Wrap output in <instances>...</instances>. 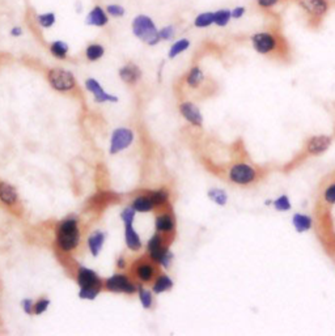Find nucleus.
I'll list each match as a JSON object with an SVG mask.
<instances>
[{
    "mask_svg": "<svg viewBox=\"0 0 335 336\" xmlns=\"http://www.w3.org/2000/svg\"><path fill=\"white\" fill-rule=\"evenodd\" d=\"M250 41L253 49L263 57L274 58V59L282 58L284 61L286 57H289L291 54L288 41L282 33L281 28L274 23L265 30L254 33L251 35Z\"/></svg>",
    "mask_w": 335,
    "mask_h": 336,
    "instance_id": "1",
    "label": "nucleus"
},
{
    "mask_svg": "<svg viewBox=\"0 0 335 336\" xmlns=\"http://www.w3.org/2000/svg\"><path fill=\"white\" fill-rule=\"evenodd\" d=\"M300 8L306 26L318 30L324 25L327 13L331 7L330 0H292Z\"/></svg>",
    "mask_w": 335,
    "mask_h": 336,
    "instance_id": "2",
    "label": "nucleus"
},
{
    "mask_svg": "<svg viewBox=\"0 0 335 336\" xmlns=\"http://www.w3.org/2000/svg\"><path fill=\"white\" fill-rule=\"evenodd\" d=\"M131 30L134 35L142 42L147 43L150 46H155L160 42V34L156 24L147 14H138L135 16L131 24Z\"/></svg>",
    "mask_w": 335,
    "mask_h": 336,
    "instance_id": "3",
    "label": "nucleus"
},
{
    "mask_svg": "<svg viewBox=\"0 0 335 336\" xmlns=\"http://www.w3.org/2000/svg\"><path fill=\"white\" fill-rule=\"evenodd\" d=\"M57 241L63 251L73 250L80 242V232L78 228V221L73 218H68L61 224L57 232Z\"/></svg>",
    "mask_w": 335,
    "mask_h": 336,
    "instance_id": "4",
    "label": "nucleus"
},
{
    "mask_svg": "<svg viewBox=\"0 0 335 336\" xmlns=\"http://www.w3.org/2000/svg\"><path fill=\"white\" fill-rule=\"evenodd\" d=\"M47 79H49L50 85L59 92H68L73 89L76 85L75 76L63 68H51L47 73Z\"/></svg>",
    "mask_w": 335,
    "mask_h": 336,
    "instance_id": "5",
    "label": "nucleus"
},
{
    "mask_svg": "<svg viewBox=\"0 0 335 336\" xmlns=\"http://www.w3.org/2000/svg\"><path fill=\"white\" fill-rule=\"evenodd\" d=\"M229 178L232 182L237 184H250L257 179V173L254 167H251L248 164H237L232 166L229 172Z\"/></svg>",
    "mask_w": 335,
    "mask_h": 336,
    "instance_id": "6",
    "label": "nucleus"
},
{
    "mask_svg": "<svg viewBox=\"0 0 335 336\" xmlns=\"http://www.w3.org/2000/svg\"><path fill=\"white\" fill-rule=\"evenodd\" d=\"M134 134L131 129L127 128H118L113 133L111 136V143H110V153L116 155V153L121 152V151L126 150V148L133 143Z\"/></svg>",
    "mask_w": 335,
    "mask_h": 336,
    "instance_id": "7",
    "label": "nucleus"
},
{
    "mask_svg": "<svg viewBox=\"0 0 335 336\" xmlns=\"http://www.w3.org/2000/svg\"><path fill=\"white\" fill-rule=\"evenodd\" d=\"M85 88L95 96V101L99 102V104H102V102H118V97L105 92L101 84L96 79H87L85 80Z\"/></svg>",
    "mask_w": 335,
    "mask_h": 336,
    "instance_id": "8",
    "label": "nucleus"
},
{
    "mask_svg": "<svg viewBox=\"0 0 335 336\" xmlns=\"http://www.w3.org/2000/svg\"><path fill=\"white\" fill-rule=\"evenodd\" d=\"M110 16L107 14L106 9L101 6H95L85 16V24L88 26H96V28H104L109 24Z\"/></svg>",
    "mask_w": 335,
    "mask_h": 336,
    "instance_id": "9",
    "label": "nucleus"
},
{
    "mask_svg": "<svg viewBox=\"0 0 335 336\" xmlns=\"http://www.w3.org/2000/svg\"><path fill=\"white\" fill-rule=\"evenodd\" d=\"M106 288L111 292H123L127 294H133L135 292V285L123 275H116L110 277L106 282Z\"/></svg>",
    "mask_w": 335,
    "mask_h": 336,
    "instance_id": "10",
    "label": "nucleus"
},
{
    "mask_svg": "<svg viewBox=\"0 0 335 336\" xmlns=\"http://www.w3.org/2000/svg\"><path fill=\"white\" fill-rule=\"evenodd\" d=\"M331 144V139L329 136L320 135V136H313L309 139L308 144H306V151L309 155H321L324 153Z\"/></svg>",
    "mask_w": 335,
    "mask_h": 336,
    "instance_id": "11",
    "label": "nucleus"
},
{
    "mask_svg": "<svg viewBox=\"0 0 335 336\" xmlns=\"http://www.w3.org/2000/svg\"><path fill=\"white\" fill-rule=\"evenodd\" d=\"M179 110H181V114L190 122L194 126H202V114H200V110L198 109V106L193 104V102H183L179 106Z\"/></svg>",
    "mask_w": 335,
    "mask_h": 336,
    "instance_id": "12",
    "label": "nucleus"
},
{
    "mask_svg": "<svg viewBox=\"0 0 335 336\" xmlns=\"http://www.w3.org/2000/svg\"><path fill=\"white\" fill-rule=\"evenodd\" d=\"M119 76L122 80L127 84H136L142 78V69L136 64L128 63L119 69Z\"/></svg>",
    "mask_w": 335,
    "mask_h": 336,
    "instance_id": "13",
    "label": "nucleus"
},
{
    "mask_svg": "<svg viewBox=\"0 0 335 336\" xmlns=\"http://www.w3.org/2000/svg\"><path fill=\"white\" fill-rule=\"evenodd\" d=\"M78 283L81 288L83 287H96V285H100V279H99V276L96 275L95 271L89 270V268L81 267L80 270H79Z\"/></svg>",
    "mask_w": 335,
    "mask_h": 336,
    "instance_id": "14",
    "label": "nucleus"
},
{
    "mask_svg": "<svg viewBox=\"0 0 335 336\" xmlns=\"http://www.w3.org/2000/svg\"><path fill=\"white\" fill-rule=\"evenodd\" d=\"M148 251H150L151 258L155 259V260L160 263V260H161L165 254L168 253L166 249L162 247L161 237L156 234V236H153L152 238L150 239V242H148Z\"/></svg>",
    "mask_w": 335,
    "mask_h": 336,
    "instance_id": "15",
    "label": "nucleus"
},
{
    "mask_svg": "<svg viewBox=\"0 0 335 336\" xmlns=\"http://www.w3.org/2000/svg\"><path fill=\"white\" fill-rule=\"evenodd\" d=\"M17 191L7 182H0V200L7 206H12L17 201Z\"/></svg>",
    "mask_w": 335,
    "mask_h": 336,
    "instance_id": "16",
    "label": "nucleus"
},
{
    "mask_svg": "<svg viewBox=\"0 0 335 336\" xmlns=\"http://www.w3.org/2000/svg\"><path fill=\"white\" fill-rule=\"evenodd\" d=\"M126 227V244H127L128 249H131L133 251H139L142 249V241H140V237L138 236V233L134 229L133 224L131 225H124Z\"/></svg>",
    "mask_w": 335,
    "mask_h": 336,
    "instance_id": "17",
    "label": "nucleus"
},
{
    "mask_svg": "<svg viewBox=\"0 0 335 336\" xmlns=\"http://www.w3.org/2000/svg\"><path fill=\"white\" fill-rule=\"evenodd\" d=\"M50 52H51V55L54 58H57V59H66L67 58V54H68L69 51V46L68 43L64 42V41H54V42L50 43Z\"/></svg>",
    "mask_w": 335,
    "mask_h": 336,
    "instance_id": "18",
    "label": "nucleus"
},
{
    "mask_svg": "<svg viewBox=\"0 0 335 336\" xmlns=\"http://www.w3.org/2000/svg\"><path fill=\"white\" fill-rule=\"evenodd\" d=\"M104 242H105V234L102 232H100V230L99 232L93 233L92 236L89 237V239H88V246H89L93 255L95 256L99 255L102 246H104Z\"/></svg>",
    "mask_w": 335,
    "mask_h": 336,
    "instance_id": "19",
    "label": "nucleus"
},
{
    "mask_svg": "<svg viewBox=\"0 0 335 336\" xmlns=\"http://www.w3.org/2000/svg\"><path fill=\"white\" fill-rule=\"evenodd\" d=\"M232 20V12L228 8H220L214 11V25L224 28Z\"/></svg>",
    "mask_w": 335,
    "mask_h": 336,
    "instance_id": "20",
    "label": "nucleus"
},
{
    "mask_svg": "<svg viewBox=\"0 0 335 336\" xmlns=\"http://www.w3.org/2000/svg\"><path fill=\"white\" fill-rule=\"evenodd\" d=\"M214 25V11H206L197 14L194 18V26L198 29H206Z\"/></svg>",
    "mask_w": 335,
    "mask_h": 336,
    "instance_id": "21",
    "label": "nucleus"
},
{
    "mask_svg": "<svg viewBox=\"0 0 335 336\" xmlns=\"http://www.w3.org/2000/svg\"><path fill=\"white\" fill-rule=\"evenodd\" d=\"M203 80H204V73H203V71L198 66L193 67L189 71L188 78H186V83L191 88H198L203 83Z\"/></svg>",
    "mask_w": 335,
    "mask_h": 336,
    "instance_id": "22",
    "label": "nucleus"
},
{
    "mask_svg": "<svg viewBox=\"0 0 335 336\" xmlns=\"http://www.w3.org/2000/svg\"><path fill=\"white\" fill-rule=\"evenodd\" d=\"M105 55V49L100 43H90L85 49V57L89 62L100 61Z\"/></svg>",
    "mask_w": 335,
    "mask_h": 336,
    "instance_id": "23",
    "label": "nucleus"
},
{
    "mask_svg": "<svg viewBox=\"0 0 335 336\" xmlns=\"http://www.w3.org/2000/svg\"><path fill=\"white\" fill-rule=\"evenodd\" d=\"M189 47H190V40H188V38H181V40L173 42V45H172L171 49H169V52H168V57L171 58V59H174V58L182 54V52H185Z\"/></svg>",
    "mask_w": 335,
    "mask_h": 336,
    "instance_id": "24",
    "label": "nucleus"
},
{
    "mask_svg": "<svg viewBox=\"0 0 335 336\" xmlns=\"http://www.w3.org/2000/svg\"><path fill=\"white\" fill-rule=\"evenodd\" d=\"M283 2H287V0H254V7L257 11L267 14L274 12V9Z\"/></svg>",
    "mask_w": 335,
    "mask_h": 336,
    "instance_id": "25",
    "label": "nucleus"
},
{
    "mask_svg": "<svg viewBox=\"0 0 335 336\" xmlns=\"http://www.w3.org/2000/svg\"><path fill=\"white\" fill-rule=\"evenodd\" d=\"M35 23L38 26L44 29H49L55 25L57 23V14L54 12H44V13L35 14Z\"/></svg>",
    "mask_w": 335,
    "mask_h": 336,
    "instance_id": "26",
    "label": "nucleus"
},
{
    "mask_svg": "<svg viewBox=\"0 0 335 336\" xmlns=\"http://www.w3.org/2000/svg\"><path fill=\"white\" fill-rule=\"evenodd\" d=\"M292 224L297 229V232H306V230H309L312 228L313 221L312 217H309V216L297 213V215L293 216Z\"/></svg>",
    "mask_w": 335,
    "mask_h": 336,
    "instance_id": "27",
    "label": "nucleus"
},
{
    "mask_svg": "<svg viewBox=\"0 0 335 336\" xmlns=\"http://www.w3.org/2000/svg\"><path fill=\"white\" fill-rule=\"evenodd\" d=\"M153 206L151 198H145V196H139L134 201L133 207L135 208L136 212H151L153 210Z\"/></svg>",
    "mask_w": 335,
    "mask_h": 336,
    "instance_id": "28",
    "label": "nucleus"
},
{
    "mask_svg": "<svg viewBox=\"0 0 335 336\" xmlns=\"http://www.w3.org/2000/svg\"><path fill=\"white\" fill-rule=\"evenodd\" d=\"M174 228V220L169 215H161L156 218V229L160 232H171Z\"/></svg>",
    "mask_w": 335,
    "mask_h": 336,
    "instance_id": "29",
    "label": "nucleus"
},
{
    "mask_svg": "<svg viewBox=\"0 0 335 336\" xmlns=\"http://www.w3.org/2000/svg\"><path fill=\"white\" fill-rule=\"evenodd\" d=\"M172 287H173V282L168 276H160L155 283V285H153V292L155 293H162V292L171 289Z\"/></svg>",
    "mask_w": 335,
    "mask_h": 336,
    "instance_id": "30",
    "label": "nucleus"
},
{
    "mask_svg": "<svg viewBox=\"0 0 335 336\" xmlns=\"http://www.w3.org/2000/svg\"><path fill=\"white\" fill-rule=\"evenodd\" d=\"M208 196H210V199H211L212 201L217 203L219 206H224V204L227 203V200H228V196H227L226 191H222V190L220 189L210 190V191H208Z\"/></svg>",
    "mask_w": 335,
    "mask_h": 336,
    "instance_id": "31",
    "label": "nucleus"
},
{
    "mask_svg": "<svg viewBox=\"0 0 335 336\" xmlns=\"http://www.w3.org/2000/svg\"><path fill=\"white\" fill-rule=\"evenodd\" d=\"M100 289H101L100 285H96V287H83L80 289L79 296L83 300H95L96 297L99 296Z\"/></svg>",
    "mask_w": 335,
    "mask_h": 336,
    "instance_id": "32",
    "label": "nucleus"
},
{
    "mask_svg": "<svg viewBox=\"0 0 335 336\" xmlns=\"http://www.w3.org/2000/svg\"><path fill=\"white\" fill-rule=\"evenodd\" d=\"M106 12L107 14H109L110 17H114V18H119V17H123L124 14H126V9H124L123 6H121V4H109V6H106Z\"/></svg>",
    "mask_w": 335,
    "mask_h": 336,
    "instance_id": "33",
    "label": "nucleus"
},
{
    "mask_svg": "<svg viewBox=\"0 0 335 336\" xmlns=\"http://www.w3.org/2000/svg\"><path fill=\"white\" fill-rule=\"evenodd\" d=\"M136 273H138V277L140 280H143V282H150L153 276V268L148 265H142L138 267Z\"/></svg>",
    "mask_w": 335,
    "mask_h": 336,
    "instance_id": "34",
    "label": "nucleus"
},
{
    "mask_svg": "<svg viewBox=\"0 0 335 336\" xmlns=\"http://www.w3.org/2000/svg\"><path fill=\"white\" fill-rule=\"evenodd\" d=\"M160 40L161 41H172L176 35V28L173 25H166L159 30Z\"/></svg>",
    "mask_w": 335,
    "mask_h": 336,
    "instance_id": "35",
    "label": "nucleus"
},
{
    "mask_svg": "<svg viewBox=\"0 0 335 336\" xmlns=\"http://www.w3.org/2000/svg\"><path fill=\"white\" fill-rule=\"evenodd\" d=\"M151 200H152L153 204H156V206L164 204L165 201L168 200L166 191H164V190H160V191H155V193H152V195H151Z\"/></svg>",
    "mask_w": 335,
    "mask_h": 336,
    "instance_id": "36",
    "label": "nucleus"
},
{
    "mask_svg": "<svg viewBox=\"0 0 335 336\" xmlns=\"http://www.w3.org/2000/svg\"><path fill=\"white\" fill-rule=\"evenodd\" d=\"M274 206L277 211H288L291 208V203H289V199L287 198L286 195L279 196L276 200L274 201Z\"/></svg>",
    "mask_w": 335,
    "mask_h": 336,
    "instance_id": "37",
    "label": "nucleus"
},
{
    "mask_svg": "<svg viewBox=\"0 0 335 336\" xmlns=\"http://www.w3.org/2000/svg\"><path fill=\"white\" fill-rule=\"evenodd\" d=\"M135 208L134 207H128L122 212L121 217L123 220L124 225H131L134 222V217H135Z\"/></svg>",
    "mask_w": 335,
    "mask_h": 336,
    "instance_id": "38",
    "label": "nucleus"
},
{
    "mask_svg": "<svg viewBox=\"0 0 335 336\" xmlns=\"http://www.w3.org/2000/svg\"><path fill=\"white\" fill-rule=\"evenodd\" d=\"M139 298H140L142 305L145 309L151 308V305H152V296H151V293L148 292V290L140 288V289H139Z\"/></svg>",
    "mask_w": 335,
    "mask_h": 336,
    "instance_id": "39",
    "label": "nucleus"
},
{
    "mask_svg": "<svg viewBox=\"0 0 335 336\" xmlns=\"http://www.w3.org/2000/svg\"><path fill=\"white\" fill-rule=\"evenodd\" d=\"M324 199L330 206L335 204V183H331L330 186H327V189L325 190L324 193Z\"/></svg>",
    "mask_w": 335,
    "mask_h": 336,
    "instance_id": "40",
    "label": "nucleus"
},
{
    "mask_svg": "<svg viewBox=\"0 0 335 336\" xmlns=\"http://www.w3.org/2000/svg\"><path fill=\"white\" fill-rule=\"evenodd\" d=\"M49 304H50L49 300H40L37 304H34V309H33V313L37 314V315L45 313V311L47 310V308H49Z\"/></svg>",
    "mask_w": 335,
    "mask_h": 336,
    "instance_id": "41",
    "label": "nucleus"
},
{
    "mask_svg": "<svg viewBox=\"0 0 335 336\" xmlns=\"http://www.w3.org/2000/svg\"><path fill=\"white\" fill-rule=\"evenodd\" d=\"M231 12H232V18H233V20H240V18H243L244 16H245L246 8L244 6H237L234 7V8H232Z\"/></svg>",
    "mask_w": 335,
    "mask_h": 336,
    "instance_id": "42",
    "label": "nucleus"
},
{
    "mask_svg": "<svg viewBox=\"0 0 335 336\" xmlns=\"http://www.w3.org/2000/svg\"><path fill=\"white\" fill-rule=\"evenodd\" d=\"M21 305H23V309L24 311H25L26 314H32L33 313V309H34V304H33L32 300H23V302H21Z\"/></svg>",
    "mask_w": 335,
    "mask_h": 336,
    "instance_id": "43",
    "label": "nucleus"
},
{
    "mask_svg": "<svg viewBox=\"0 0 335 336\" xmlns=\"http://www.w3.org/2000/svg\"><path fill=\"white\" fill-rule=\"evenodd\" d=\"M172 259H173V255H172V254L169 253V251H168V253L164 255V258H162L161 260H160V265H161L162 267L168 268V267H169V265H171Z\"/></svg>",
    "mask_w": 335,
    "mask_h": 336,
    "instance_id": "44",
    "label": "nucleus"
},
{
    "mask_svg": "<svg viewBox=\"0 0 335 336\" xmlns=\"http://www.w3.org/2000/svg\"><path fill=\"white\" fill-rule=\"evenodd\" d=\"M9 34H11L12 37H21V35H23V28H21V26H13V28L11 29Z\"/></svg>",
    "mask_w": 335,
    "mask_h": 336,
    "instance_id": "45",
    "label": "nucleus"
},
{
    "mask_svg": "<svg viewBox=\"0 0 335 336\" xmlns=\"http://www.w3.org/2000/svg\"><path fill=\"white\" fill-rule=\"evenodd\" d=\"M118 267H121V268H123V267H124L123 259H119V260H118Z\"/></svg>",
    "mask_w": 335,
    "mask_h": 336,
    "instance_id": "46",
    "label": "nucleus"
}]
</instances>
